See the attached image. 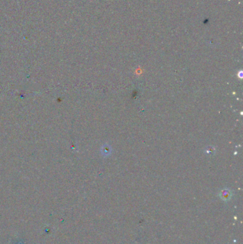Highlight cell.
Listing matches in <instances>:
<instances>
[{"instance_id":"cell-1","label":"cell","mask_w":243,"mask_h":244,"mask_svg":"<svg viewBox=\"0 0 243 244\" xmlns=\"http://www.w3.org/2000/svg\"><path fill=\"white\" fill-rule=\"evenodd\" d=\"M222 196H223V198L224 199H227L229 198V196H230V193L228 191H227V190H225V191H223V192H222Z\"/></svg>"}]
</instances>
